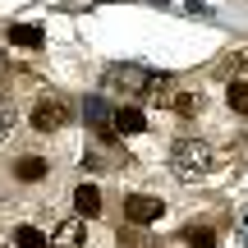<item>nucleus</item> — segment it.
Wrapping results in <instances>:
<instances>
[{
	"mask_svg": "<svg viewBox=\"0 0 248 248\" xmlns=\"http://www.w3.org/2000/svg\"><path fill=\"white\" fill-rule=\"evenodd\" d=\"M170 170H175L179 179H198L212 170V147L198 138H179L175 147H170Z\"/></svg>",
	"mask_w": 248,
	"mask_h": 248,
	"instance_id": "1",
	"label": "nucleus"
},
{
	"mask_svg": "<svg viewBox=\"0 0 248 248\" xmlns=\"http://www.w3.org/2000/svg\"><path fill=\"white\" fill-rule=\"evenodd\" d=\"M110 88H120V92H129V97H156V74L152 69H142V64H110Z\"/></svg>",
	"mask_w": 248,
	"mask_h": 248,
	"instance_id": "2",
	"label": "nucleus"
},
{
	"mask_svg": "<svg viewBox=\"0 0 248 248\" xmlns=\"http://www.w3.org/2000/svg\"><path fill=\"white\" fill-rule=\"evenodd\" d=\"M69 120H74V110H69V101H64V97H42L32 106V129L37 133H60Z\"/></svg>",
	"mask_w": 248,
	"mask_h": 248,
	"instance_id": "3",
	"label": "nucleus"
},
{
	"mask_svg": "<svg viewBox=\"0 0 248 248\" xmlns=\"http://www.w3.org/2000/svg\"><path fill=\"white\" fill-rule=\"evenodd\" d=\"M161 216H166V202L161 198H152V193H129L124 198V221L129 225H152Z\"/></svg>",
	"mask_w": 248,
	"mask_h": 248,
	"instance_id": "4",
	"label": "nucleus"
},
{
	"mask_svg": "<svg viewBox=\"0 0 248 248\" xmlns=\"http://www.w3.org/2000/svg\"><path fill=\"white\" fill-rule=\"evenodd\" d=\"M156 101H161L166 110H175L179 120H188V115L202 110V97H198V92H179L175 83H166V78H161V88H156Z\"/></svg>",
	"mask_w": 248,
	"mask_h": 248,
	"instance_id": "5",
	"label": "nucleus"
},
{
	"mask_svg": "<svg viewBox=\"0 0 248 248\" xmlns=\"http://www.w3.org/2000/svg\"><path fill=\"white\" fill-rule=\"evenodd\" d=\"M51 248H88V225H83L78 216L51 225Z\"/></svg>",
	"mask_w": 248,
	"mask_h": 248,
	"instance_id": "6",
	"label": "nucleus"
},
{
	"mask_svg": "<svg viewBox=\"0 0 248 248\" xmlns=\"http://www.w3.org/2000/svg\"><path fill=\"white\" fill-rule=\"evenodd\" d=\"M83 115H88V124L97 129V138H101V142H115V124H110V106H106L101 97H88Z\"/></svg>",
	"mask_w": 248,
	"mask_h": 248,
	"instance_id": "7",
	"label": "nucleus"
},
{
	"mask_svg": "<svg viewBox=\"0 0 248 248\" xmlns=\"http://www.w3.org/2000/svg\"><path fill=\"white\" fill-rule=\"evenodd\" d=\"M5 37H9V46H23V51H42L46 46V32L37 23H9Z\"/></svg>",
	"mask_w": 248,
	"mask_h": 248,
	"instance_id": "8",
	"label": "nucleus"
},
{
	"mask_svg": "<svg viewBox=\"0 0 248 248\" xmlns=\"http://www.w3.org/2000/svg\"><path fill=\"white\" fill-rule=\"evenodd\" d=\"M110 124H115V133H142L147 129V115L138 106H115L110 110Z\"/></svg>",
	"mask_w": 248,
	"mask_h": 248,
	"instance_id": "9",
	"label": "nucleus"
},
{
	"mask_svg": "<svg viewBox=\"0 0 248 248\" xmlns=\"http://www.w3.org/2000/svg\"><path fill=\"white\" fill-rule=\"evenodd\" d=\"M46 170H51V166H46V156H18V161H14V175L23 179V184L46 179Z\"/></svg>",
	"mask_w": 248,
	"mask_h": 248,
	"instance_id": "10",
	"label": "nucleus"
},
{
	"mask_svg": "<svg viewBox=\"0 0 248 248\" xmlns=\"http://www.w3.org/2000/svg\"><path fill=\"white\" fill-rule=\"evenodd\" d=\"M74 207H78V216H88V221H92V216L101 212V193L92 184H78V188H74Z\"/></svg>",
	"mask_w": 248,
	"mask_h": 248,
	"instance_id": "11",
	"label": "nucleus"
},
{
	"mask_svg": "<svg viewBox=\"0 0 248 248\" xmlns=\"http://www.w3.org/2000/svg\"><path fill=\"white\" fill-rule=\"evenodd\" d=\"M225 101H230L234 115H244V120H248V83H244V78H234L230 88H225Z\"/></svg>",
	"mask_w": 248,
	"mask_h": 248,
	"instance_id": "12",
	"label": "nucleus"
},
{
	"mask_svg": "<svg viewBox=\"0 0 248 248\" xmlns=\"http://www.w3.org/2000/svg\"><path fill=\"white\" fill-rule=\"evenodd\" d=\"M14 244L18 248H51V239H46L37 225H18V230H14Z\"/></svg>",
	"mask_w": 248,
	"mask_h": 248,
	"instance_id": "13",
	"label": "nucleus"
},
{
	"mask_svg": "<svg viewBox=\"0 0 248 248\" xmlns=\"http://www.w3.org/2000/svg\"><path fill=\"white\" fill-rule=\"evenodd\" d=\"M14 115H18V110H14V97H5V92H0V138L14 129Z\"/></svg>",
	"mask_w": 248,
	"mask_h": 248,
	"instance_id": "14",
	"label": "nucleus"
},
{
	"mask_svg": "<svg viewBox=\"0 0 248 248\" xmlns=\"http://www.w3.org/2000/svg\"><path fill=\"white\" fill-rule=\"evenodd\" d=\"M188 248H216V234L212 230H188Z\"/></svg>",
	"mask_w": 248,
	"mask_h": 248,
	"instance_id": "15",
	"label": "nucleus"
},
{
	"mask_svg": "<svg viewBox=\"0 0 248 248\" xmlns=\"http://www.w3.org/2000/svg\"><path fill=\"white\" fill-rule=\"evenodd\" d=\"M0 64H5V55H0Z\"/></svg>",
	"mask_w": 248,
	"mask_h": 248,
	"instance_id": "16",
	"label": "nucleus"
}]
</instances>
